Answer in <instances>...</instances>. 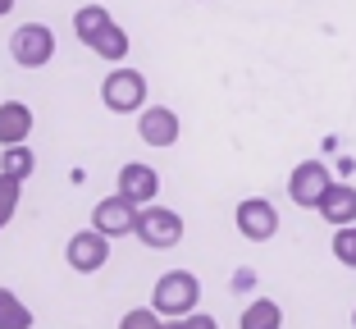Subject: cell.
Instances as JSON below:
<instances>
[{"label": "cell", "mask_w": 356, "mask_h": 329, "mask_svg": "<svg viewBox=\"0 0 356 329\" xmlns=\"http://www.w3.org/2000/svg\"><path fill=\"white\" fill-rule=\"evenodd\" d=\"M197 302H201V279L192 275V270H169V275H160L156 288H151V307H156L165 320L192 316Z\"/></svg>", "instance_id": "6da1fadb"}, {"label": "cell", "mask_w": 356, "mask_h": 329, "mask_svg": "<svg viewBox=\"0 0 356 329\" xmlns=\"http://www.w3.org/2000/svg\"><path fill=\"white\" fill-rule=\"evenodd\" d=\"M101 101L115 115H133V110L142 115V106H147V78L137 74V69L115 64V74H105V83H101Z\"/></svg>", "instance_id": "7a4b0ae2"}, {"label": "cell", "mask_w": 356, "mask_h": 329, "mask_svg": "<svg viewBox=\"0 0 356 329\" xmlns=\"http://www.w3.org/2000/svg\"><path fill=\"white\" fill-rule=\"evenodd\" d=\"M10 55H14V64H23V69H42V64H51V55H55V32L46 28V23H23V28H14V37H10Z\"/></svg>", "instance_id": "3957f363"}, {"label": "cell", "mask_w": 356, "mask_h": 329, "mask_svg": "<svg viewBox=\"0 0 356 329\" xmlns=\"http://www.w3.org/2000/svg\"><path fill=\"white\" fill-rule=\"evenodd\" d=\"M329 188H334V174H329L320 160H302V165L288 174V197H293L302 211H320Z\"/></svg>", "instance_id": "277c9868"}, {"label": "cell", "mask_w": 356, "mask_h": 329, "mask_svg": "<svg viewBox=\"0 0 356 329\" xmlns=\"http://www.w3.org/2000/svg\"><path fill=\"white\" fill-rule=\"evenodd\" d=\"M137 238H142L151 252L183 243V215L169 211V206H142V215H137Z\"/></svg>", "instance_id": "5b68a950"}, {"label": "cell", "mask_w": 356, "mask_h": 329, "mask_svg": "<svg viewBox=\"0 0 356 329\" xmlns=\"http://www.w3.org/2000/svg\"><path fill=\"white\" fill-rule=\"evenodd\" d=\"M64 261H69V270H78V275H96V270H105V261H110V238H105L101 229H78V234L69 238V247H64Z\"/></svg>", "instance_id": "8992f818"}, {"label": "cell", "mask_w": 356, "mask_h": 329, "mask_svg": "<svg viewBox=\"0 0 356 329\" xmlns=\"http://www.w3.org/2000/svg\"><path fill=\"white\" fill-rule=\"evenodd\" d=\"M233 220H238V234L247 238V243H270V238L279 234V211H274V202H265V197L238 202Z\"/></svg>", "instance_id": "52a82bcc"}, {"label": "cell", "mask_w": 356, "mask_h": 329, "mask_svg": "<svg viewBox=\"0 0 356 329\" xmlns=\"http://www.w3.org/2000/svg\"><path fill=\"white\" fill-rule=\"evenodd\" d=\"M137 215H142V206H133L128 197H105V202H96L92 211V229H101L105 238H128L137 234Z\"/></svg>", "instance_id": "ba28073f"}, {"label": "cell", "mask_w": 356, "mask_h": 329, "mask_svg": "<svg viewBox=\"0 0 356 329\" xmlns=\"http://www.w3.org/2000/svg\"><path fill=\"white\" fill-rule=\"evenodd\" d=\"M156 192H160V174L142 160H128L119 170V197H128L133 206H156Z\"/></svg>", "instance_id": "9c48e42d"}, {"label": "cell", "mask_w": 356, "mask_h": 329, "mask_svg": "<svg viewBox=\"0 0 356 329\" xmlns=\"http://www.w3.org/2000/svg\"><path fill=\"white\" fill-rule=\"evenodd\" d=\"M137 133H142L147 147H174L178 133H183V124H178V115L169 106H151V110L137 115Z\"/></svg>", "instance_id": "30bf717a"}, {"label": "cell", "mask_w": 356, "mask_h": 329, "mask_svg": "<svg viewBox=\"0 0 356 329\" xmlns=\"http://www.w3.org/2000/svg\"><path fill=\"white\" fill-rule=\"evenodd\" d=\"M320 220H329L334 229L356 224V188H352V183H334V188L325 192V202H320Z\"/></svg>", "instance_id": "8fae6325"}, {"label": "cell", "mask_w": 356, "mask_h": 329, "mask_svg": "<svg viewBox=\"0 0 356 329\" xmlns=\"http://www.w3.org/2000/svg\"><path fill=\"white\" fill-rule=\"evenodd\" d=\"M32 133V110L23 101H5L0 106V147H23Z\"/></svg>", "instance_id": "7c38bea8"}, {"label": "cell", "mask_w": 356, "mask_h": 329, "mask_svg": "<svg viewBox=\"0 0 356 329\" xmlns=\"http://www.w3.org/2000/svg\"><path fill=\"white\" fill-rule=\"evenodd\" d=\"M238 329H283V307L274 298H256L252 307L242 311Z\"/></svg>", "instance_id": "4fadbf2b"}, {"label": "cell", "mask_w": 356, "mask_h": 329, "mask_svg": "<svg viewBox=\"0 0 356 329\" xmlns=\"http://www.w3.org/2000/svg\"><path fill=\"white\" fill-rule=\"evenodd\" d=\"M110 23H115V19H110V10H105V5H83V10L74 14V32H78V42H83V46H92L96 37L110 28Z\"/></svg>", "instance_id": "5bb4252c"}, {"label": "cell", "mask_w": 356, "mask_h": 329, "mask_svg": "<svg viewBox=\"0 0 356 329\" xmlns=\"http://www.w3.org/2000/svg\"><path fill=\"white\" fill-rule=\"evenodd\" d=\"M0 329H32V311L19 293L0 288Z\"/></svg>", "instance_id": "9a60e30c"}, {"label": "cell", "mask_w": 356, "mask_h": 329, "mask_svg": "<svg viewBox=\"0 0 356 329\" xmlns=\"http://www.w3.org/2000/svg\"><path fill=\"white\" fill-rule=\"evenodd\" d=\"M92 51L101 55V60H110V64H124V55H128V32L110 23V28H105L101 37L92 42Z\"/></svg>", "instance_id": "2e32d148"}, {"label": "cell", "mask_w": 356, "mask_h": 329, "mask_svg": "<svg viewBox=\"0 0 356 329\" xmlns=\"http://www.w3.org/2000/svg\"><path fill=\"white\" fill-rule=\"evenodd\" d=\"M37 170V160H32L28 147H0V174H10V179H28V174Z\"/></svg>", "instance_id": "e0dca14e"}, {"label": "cell", "mask_w": 356, "mask_h": 329, "mask_svg": "<svg viewBox=\"0 0 356 329\" xmlns=\"http://www.w3.org/2000/svg\"><path fill=\"white\" fill-rule=\"evenodd\" d=\"M19 197H23V183L10 179V174H0V229L14 220V211H19Z\"/></svg>", "instance_id": "ac0fdd59"}, {"label": "cell", "mask_w": 356, "mask_h": 329, "mask_svg": "<svg viewBox=\"0 0 356 329\" xmlns=\"http://www.w3.org/2000/svg\"><path fill=\"white\" fill-rule=\"evenodd\" d=\"M119 329H165V316H160L156 307H133L119 320Z\"/></svg>", "instance_id": "d6986e66"}, {"label": "cell", "mask_w": 356, "mask_h": 329, "mask_svg": "<svg viewBox=\"0 0 356 329\" xmlns=\"http://www.w3.org/2000/svg\"><path fill=\"white\" fill-rule=\"evenodd\" d=\"M334 256L343 261V266L356 270V224H347V229H334Z\"/></svg>", "instance_id": "ffe728a7"}, {"label": "cell", "mask_w": 356, "mask_h": 329, "mask_svg": "<svg viewBox=\"0 0 356 329\" xmlns=\"http://www.w3.org/2000/svg\"><path fill=\"white\" fill-rule=\"evenodd\" d=\"M183 329H220V320L206 311H192V316H183Z\"/></svg>", "instance_id": "44dd1931"}, {"label": "cell", "mask_w": 356, "mask_h": 329, "mask_svg": "<svg viewBox=\"0 0 356 329\" xmlns=\"http://www.w3.org/2000/svg\"><path fill=\"white\" fill-rule=\"evenodd\" d=\"M14 5H19V0H0V19H5V14H10Z\"/></svg>", "instance_id": "7402d4cb"}, {"label": "cell", "mask_w": 356, "mask_h": 329, "mask_svg": "<svg viewBox=\"0 0 356 329\" xmlns=\"http://www.w3.org/2000/svg\"><path fill=\"white\" fill-rule=\"evenodd\" d=\"M165 329H183V320H165Z\"/></svg>", "instance_id": "603a6c76"}, {"label": "cell", "mask_w": 356, "mask_h": 329, "mask_svg": "<svg viewBox=\"0 0 356 329\" xmlns=\"http://www.w3.org/2000/svg\"><path fill=\"white\" fill-rule=\"evenodd\" d=\"M352 325H356V311H352Z\"/></svg>", "instance_id": "cb8c5ba5"}]
</instances>
